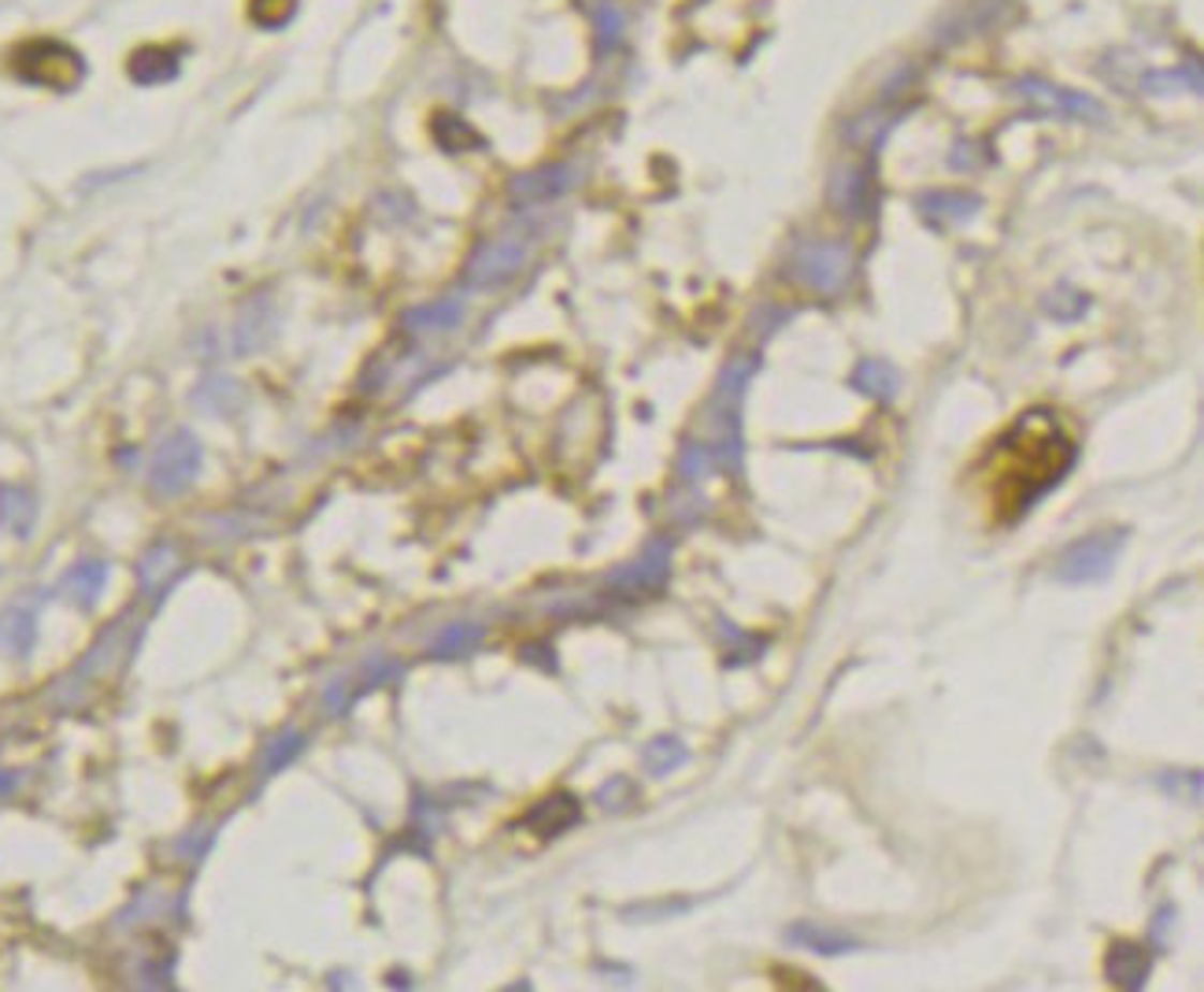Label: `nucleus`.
Masks as SVG:
<instances>
[{"label":"nucleus","instance_id":"4be33fe9","mask_svg":"<svg viewBox=\"0 0 1204 992\" xmlns=\"http://www.w3.org/2000/svg\"><path fill=\"white\" fill-rule=\"evenodd\" d=\"M645 759H649V767L657 770V774H667V770H675L686 759V749L675 737H660V741H652L649 749H645Z\"/></svg>","mask_w":1204,"mask_h":992},{"label":"nucleus","instance_id":"dca6fc26","mask_svg":"<svg viewBox=\"0 0 1204 992\" xmlns=\"http://www.w3.org/2000/svg\"><path fill=\"white\" fill-rule=\"evenodd\" d=\"M915 204H920L927 216H941V219H949V223H960V219H971L974 211H979V196H971V193H923Z\"/></svg>","mask_w":1204,"mask_h":992},{"label":"nucleus","instance_id":"f8f14e48","mask_svg":"<svg viewBox=\"0 0 1204 992\" xmlns=\"http://www.w3.org/2000/svg\"><path fill=\"white\" fill-rule=\"evenodd\" d=\"M104 581H108V567H104V563H78V567L68 571V578H63V596H71L82 608H89V604L101 596Z\"/></svg>","mask_w":1204,"mask_h":992},{"label":"nucleus","instance_id":"4468645a","mask_svg":"<svg viewBox=\"0 0 1204 992\" xmlns=\"http://www.w3.org/2000/svg\"><path fill=\"white\" fill-rule=\"evenodd\" d=\"M34 500H30L27 489H0V522H4L12 534L27 537L30 527H34Z\"/></svg>","mask_w":1204,"mask_h":992},{"label":"nucleus","instance_id":"f257e3e1","mask_svg":"<svg viewBox=\"0 0 1204 992\" xmlns=\"http://www.w3.org/2000/svg\"><path fill=\"white\" fill-rule=\"evenodd\" d=\"M1075 463V441L1045 408L1027 412L997 448L994 507L1001 522H1019L1042 497H1049Z\"/></svg>","mask_w":1204,"mask_h":992},{"label":"nucleus","instance_id":"2eb2a0df","mask_svg":"<svg viewBox=\"0 0 1204 992\" xmlns=\"http://www.w3.org/2000/svg\"><path fill=\"white\" fill-rule=\"evenodd\" d=\"M568 186H571L568 167H545V171H538V175H523L519 182L512 186V193L523 196V201H545V196L563 193Z\"/></svg>","mask_w":1204,"mask_h":992},{"label":"nucleus","instance_id":"39448f33","mask_svg":"<svg viewBox=\"0 0 1204 992\" xmlns=\"http://www.w3.org/2000/svg\"><path fill=\"white\" fill-rule=\"evenodd\" d=\"M201 471V445H196L193 433L178 430L156 448L152 459V489L163 497H175L182 489H190V482Z\"/></svg>","mask_w":1204,"mask_h":992},{"label":"nucleus","instance_id":"9b49d317","mask_svg":"<svg viewBox=\"0 0 1204 992\" xmlns=\"http://www.w3.org/2000/svg\"><path fill=\"white\" fill-rule=\"evenodd\" d=\"M578 823V803L571 797H548L527 815V826L538 833H560Z\"/></svg>","mask_w":1204,"mask_h":992},{"label":"nucleus","instance_id":"6ab92c4d","mask_svg":"<svg viewBox=\"0 0 1204 992\" xmlns=\"http://www.w3.org/2000/svg\"><path fill=\"white\" fill-rule=\"evenodd\" d=\"M667 560H671V545L667 541H657V545L649 548V556L637 560L634 567H630L627 574H619V578L642 581V586H660V581L667 578Z\"/></svg>","mask_w":1204,"mask_h":992},{"label":"nucleus","instance_id":"0eeeda50","mask_svg":"<svg viewBox=\"0 0 1204 992\" xmlns=\"http://www.w3.org/2000/svg\"><path fill=\"white\" fill-rule=\"evenodd\" d=\"M1152 971V948L1137 941H1116L1104 956V978L1116 989H1142Z\"/></svg>","mask_w":1204,"mask_h":992},{"label":"nucleus","instance_id":"1a4fd4ad","mask_svg":"<svg viewBox=\"0 0 1204 992\" xmlns=\"http://www.w3.org/2000/svg\"><path fill=\"white\" fill-rule=\"evenodd\" d=\"M1023 93L1045 112H1060V115H1083V119H1097L1101 115V104L1089 101L1083 93H1068L1060 86H1049V82H1023Z\"/></svg>","mask_w":1204,"mask_h":992},{"label":"nucleus","instance_id":"a211bd4d","mask_svg":"<svg viewBox=\"0 0 1204 992\" xmlns=\"http://www.w3.org/2000/svg\"><path fill=\"white\" fill-rule=\"evenodd\" d=\"M464 319V305L460 300H438V305H427L420 311L408 315V326L412 330H449Z\"/></svg>","mask_w":1204,"mask_h":992},{"label":"nucleus","instance_id":"423d86ee","mask_svg":"<svg viewBox=\"0 0 1204 992\" xmlns=\"http://www.w3.org/2000/svg\"><path fill=\"white\" fill-rule=\"evenodd\" d=\"M523 260H527V245H523L519 237H497V241L482 245V249L474 252L471 267H467V282L497 285V282H504V278H512L515 270L523 267Z\"/></svg>","mask_w":1204,"mask_h":992},{"label":"nucleus","instance_id":"6e6552de","mask_svg":"<svg viewBox=\"0 0 1204 992\" xmlns=\"http://www.w3.org/2000/svg\"><path fill=\"white\" fill-rule=\"evenodd\" d=\"M785 941H790L793 948H808V952H816V956H846L860 948L856 937H849V933H841V930H831V926H819V922L790 926V930H785Z\"/></svg>","mask_w":1204,"mask_h":992},{"label":"nucleus","instance_id":"aec40b11","mask_svg":"<svg viewBox=\"0 0 1204 992\" xmlns=\"http://www.w3.org/2000/svg\"><path fill=\"white\" fill-rule=\"evenodd\" d=\"M175 571H178L175 552H167V548H156V552H149L142 560V581H145V589H149V593H156L160 586H167V578Z\"/></svg>","mask_w":1204,"mask_h":992},{"label":"nucleus","instance_id":"9d476101","mask_svg":"<svg viewBox=\"0 0 1204 992\" xmlns=\"http://www.w3.org/2000/svg\"><path fill=\"white\" fill-rule=\"evenodd\" d=\"M178 71V53L167 45H145L130 56V78L142 82V86H156V82H167Z\"/></svg>","mask_w":1204,"mask_h":992},{"label":"nucleus","instance_id":"f03ea898","mask_svg":"<svg viewBox=\"0 0 1204 992\" xmlns=\"http://www.w3.org/2000/svg\"><path fill=\"white\" fill-rule=\"evenodd\" d=\"M12 75L41 89H75L82 82V56L56 38H30L12 48Z\"/></svg>","mask_w":1204,"mask_h":992},{"label":"nucleus","instance_id":"ddd939ff","mask_svg":"<svg viewBox=\"0 0 1204 992\" xmlns=\"http://www.w3.org/2000/svg\"><path fill=\"white\" fill-rule=\"evenodd\" d=\"M853 382L860 393H867V397L875 400H894L897 397V371L886 364V359H864V364L853 371Z\"/></svg>","mask_w":1204,"mask_h":992},{"label":"nucleus","instance_id":"412c9836","mask_svg":"<svg viewBox=\"0 0 1204 992\" xmlns=\"http://www.w3.org/2000/svg\"><path fill=\"white\" fill-rule=\"evenodd\" d=\"M293 12H297V0H252L249 4L252 23H260V27H267V30L282 27Z\"/></svg>","mask_w":1204,"mask_h":992},{"label":"nucleus","instance_id":"5701e85b","mask_svg":"<svg viewBox=\"0 0 1204 992\" xmlns=\"http://www.w3.org/2000/svg\"><path fill=\"white\" fill-rule=\"evenodd\" d=\"M479 637H482L479 626H449L445 634L438 637L434 652H438V655H460L467 649H474V645H479Z\"/></svg>","mask_w":1204,"mask_h":992},{"label":"nucleus","instance_id":"f3484780","mask_svg":"<svg viewBox=\"0 0 1204 992\" xmlns=\"http://www.w3.org/2000/svg\"><path fill=\"white\" fill-rule=\"evenodd\" d=\"M0 645L15 655H27L34 645V615L30 608H12L0 619Z\"/></svg>","mask_w":1204,"mask_h":992},{"label":"nucleus","instance_id":"7ed1b4c3","mask_svg":"<svg viewBox=\"0 0 1204 992\" xmlns=\"http://www.w3.org/2000/svg\"><path fill=\"white\" fill-rule=\"evenodd\" d=\"M1127 545V530H1101V534H1086L1075 545H1068L1056 563V578L1068 586H1093L1104 581L1116 567L1119 552Z\"/></svg>","mask_w":1204,"mask_h":992},{"label":"nucleus","instance_id":"20e7f679","mask_svg":"<svg viewBox=\"0 0 1204 992\" xmlns=\"http://www.w3.org/2000/svg\"><path fill=\"white\" fill-rule=\"evenodd\" d=\"M853 275V252L838 241L805 245L793 260V278L816 293H838Z\"/></svg>","mask_w":1204,"mask_h":992}]
</instances>
